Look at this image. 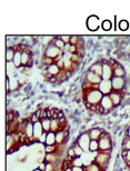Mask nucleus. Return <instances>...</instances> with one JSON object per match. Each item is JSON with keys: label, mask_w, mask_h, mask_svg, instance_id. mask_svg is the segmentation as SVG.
<instances>
[{"label": "nucleus", "mask_w": 130, "mask_h": 171, "mask_svg": "<svg viewBox=\"0 0 130 171\" xmlns=\"http://www.w3.org/2000/svg\"><path fill=\"white\" fill-rule=\"evenodd\" d=\"M30 62H31L30 52L28 50H24L22 51V55H21V64H22L24 67H26V66H29Z\"/></svg>", "instance_id": "a211bd4d"}, {"label": "nucleus", "mask_w": 130, "mask_h": 171, "mask_svg": "<svg viewBox=\"0 0 130 171\" xmlns=\"http://www.w3.org/2000/svg\"><path fill=\"white\" fill-rule=\"evenodd\" d=\"M104 132V130L99 127H95V128H91L88 133H89V137H90V139L91 140H99L100 137H101V134Z\"/></svg>", "instance_id": "ddd939ff"}, {"label": "nucleus", "mask_w": 130, "mask_h": 171, "mask_svg": "<svg viewBox=\"0 0 130 171\" xmlns=\"http://www.w3.org/2000/svg\"><path fill=\"white\" fill-rule=\"evenodd\" d=\"M112 91H122L126 86V80L124 78H119V77H112L111 79Z\"/></svg>", "instance_id": "0eeeda50"}, {"label": "nucleus", "mask_w": 130, "mask_h": 171, "mask_svg": "<svg viewBox=\"0 0 130 171\" xmlns=\"http://www.w3.org/2000/svg\"><path fill=\"white\" fill-rule=\"evenodd\" d=\"M21 55H22V51L17 49L16 53H15V58H13V62L16 66V68H20L22 66V64H21Z\"/></svg>", "instance_id": "4be33fe9"}, {"label": "nucleus", "mask_w": 130, "mask_h": 171, "mask_svg": "<svg viewBox=\"0 0 130 171\" xmlns=\"http://www.w3.org/2000/svg\"><path fill=\"white\" fill-rule=\"evenodd\" d=\"M102 80H111L113 77V68L108 61H102Z\"/></svg>", "instance_id": "423d86ee"}, {"label": "nucleus", "mask_w": 130, "mask_h": 171, "mask_svg": "<svg viewBox=\"0 0 130 171\" xmlns=\"http://www.w3.org/2000/svg\"><path fill=\"white\" fill-rule=\"evenodd\" d=\"M62 127H63V126L60 123V121L58 120V119H51V128H50V131H52V132H58V131L62 130Z\"/></svg>", "instance_id": "aec40b11"}, {"label": "nucleus", "mask_w": 130, "mask_h": 171, "mask_svg": "<svg viewBox=\"0 0 130 171\" xmlns=\"http://www.w3.org/2000/svg\"><path fill=\"white\" fill-rule=\"evenodd\" d=\"M6 89H7V91H10V80H9V79H7Z\"/></svg>", "instance_id": "de8ad7c7"}, {"label": "nucleus", "mask_w": 130, "mask_h": 171, "mask_svg": "<svg viewBox=\"0 0 130 171\" xmlns=\"http://www.w3.org/2000/svg\"><path fill=\"white\" fill-rule=\"evenodd\" d=\"M129 161H130V150H128V151H127V157L124 158V162L128 163Z\"/></svg>", "instance_id": "49530a36"}, {"label": "nucleus", "mask_w": 130, "mask_h": 171, "mask_svg": "<svg viewBox=\"0 0 130 171\" xmlns=\"http://www.w3.org/2000/svg\"><path fill=\"white\" fill-rule=\"evenodd\" d=\"M46 153H57V145L56 146H44Z\"/></svg>", "instance_id": "f704fd0d"}, {"label": "nucleus", "mask_w": 130, "mask_h": 171, "mask_svg": "<svg viewBox=\"0 0 130 171\" xmlns=\"http://www.w3.org/2000/svg\"><path fill=\"white\" fill-rule=\"evenodd\" d=\"M42 64H46L47 67H49L50 64H55V60H54V59H51V58H48V57H46V56H43V58H42Z\"/></svg>", "instance_id": "e433bc0d"}, {"label": "nucleus", "mask_w": 130, "mask_h": 171, "mask_svg": "<svg viewBox=\"0 0 130 171\" xmlns=\"http://www.w3.org/2000/svg\"><path fill=\"white\" fill-rule=\"evenodd\" d=\"M72 171H86L83 167H72Z\"/></svg>", "instance_id": "a18cd8bd"}, {"label": "nucleus", "mask_w": 130, "mask_h": 171, "mask_svg": "<svg viewBox=\"0 0 130 171\" xmlns=\"http://www.w3.org/2000/svg\"><path fill=\"white\" fill-rule=\"evenodd\" d=\"M56 132L49 131L47 134V141L44 146H56Z\"/></svg>", "instance_id": "412c9836"}, {"label": "nucleus", "mask_w": 130, "mask_h": 171, "mask_svg": "<svg viewBox=\"0 0 130 171\" xmlns=\"http://www.w3.org/2000/svg\"><path fill=\"white\" fill-rule=\"evenodd\" d=\"M101 28H102L104 30H106V31H109L112 28V22L108 19L104 20V21L101 22Z\"/></svg>", "instance_id": "7c9ffc66"}, {"label": "nucleus", "mask_w": 130, "mask_h": 171, "mask_svg": "<svg viewBox=\"0 0 130 171\" xmlns=\"http://www.w3.org/2000/svg\"><path fill=\"white\" fill-rule=\"evenodd\" d=\"M124 76H126V70L121 64H118L116 67H113V77L124 78Z\"/></svg>", "instance_id": "f3484780"}, {"label": "nucleus", "mask_w": 130, "mask_h": 171, "mask_svg": "<svg viewBox=\"0 0 130 171\" xmlns=\"http://www.w3.org/2000/svg\"><path fill=\"white\" fill-rule=\"evenodd\" d=\"M15 53H16V49H13V47H8L6 51V59L7 62H13V58H15Z\"/></svg>", "instance_id": "5701e85b"}, {"label": "nucleus", "mask_w": 130, "mask_h": 171, "mask_svg": "<svg viewBox=\"0 0 130 171\" xmlns=\"http://www.w3.org/2000/svg\"><path fill=\"white\" fill-rule=\"evenodd\" d=\"M67 156H68L70 159L76 158V153H74V148H72V147H71L70 149H68V153H67Z\"/></svg>", "instance_id": "37998d69"}, {"label": "nucleus", "mask_w": 130, "mask_h": 171, "mask_svg": "<svg viewBox=\"0 0 130 171\" xmlns=\"http://www.w3.org/2000/svg\"><path fill=\"white\" fill-rule=\"evenodd\" d=\"M89 151L90 152H99V142L98 140H91L89 145Z\"/></svg>", "instance_id": "a878e982"}, {"label": "nucleus", "mask_w": 130, "mask_h": 171, "mask_svg": "<svg viewBox=\"0 0 130 171\" xmlns=\"http://www.w3.org/2000/svg\"><path fill=\"white\" fill-rule=\"evenodd\" d=\"M54 44L56 46L57 48H59L61 51L65 50V47H66V44L62 41L61 39H59V38H56V39H54Z\"/></svg>", "instance_id": "c756f323"}, {"label": "nucleus", "mask_w": 130, "mask_h": 171, "mask_svg": "<svg viewBox=\"0 0 130 171\" xmlns=\"http://www.w3.org/2000/svg\"><path fill=\"white\" fill-rule=\"evenodd\" d=\"M109 161H110V152L105 151L97 152V154L95 157V160H93V162H96L104 171H105V169L109 165Z\"/></svg>", "instance_id": "f03ea898"}, {"label": "nucleus", "mask_w": 130, "mask_h": 171, "mask_svg": "<svg viewBox=\"0 0 130 171\" xmlns=\"http://www.w3.org/2000/svg\"><path fill=\"white\" fill-rule=\"evenodd\" d=\"M40 122H41V126H42V128H43V131L49 132L50 128H51V119L47 118V119H43V120H41Z\"/></svg>", "instance_id": "bb28decb"}, {"label": "nucleus", "mask_w": 130, "mask_h": 171, "mask_svg": "<svg viewBox=\"0 0 130 171\" xmlns=\"http://www.w3.org/2000/svg\"><path fill=\"white\" fill-rule=\"evenodd\" d=\"M127 136H128V137L130 138V127H129V129L127 130Z\"/></svg>", "instance_id": "09e8293b"}, {"label": "nucleus", "mask_w": 130, "mask_h": 171, "mask_svg": "<svg viewBox=\"0 0 130 171\" xmlns=\"http://www.w3.org/2000/svg\"><path fill=\"white\" fill-rule=\"evenodd\" d=\"M85 170L86 171H104L96 162H91L90 165H88L86 168H85Z\"/></svg>", "instance_id": "c85d7f7f"}, {"label": "nucleus", "mask_w": 130, "mask_h": 171, "mask_svg": "<svg viewBox=\"0 0 130 171\" xmlns=\"http://www.w3.org/2000/svg\"><path fill=\"white\" fill-rule=\"evenodd\" d=\"M99 26H101V24L99 22V18L97 16H90L88 19H87V27L89 30L95 31L99 28Z\"/></svg>", "instance_id": "9b49d317"}, {"label": "nucleus", "mask_w": 130, "mask_h": 171, "mask_svg": "<svg viewBox=\"0 0 130 171\" xmlns=\"http://www.w3.org/2000/svg\"><path fill=\"white\" fill-rule=\"evenodd\" d=\"M44 171H56L55 165L50 163V162H46V169H44Z\"/></svg>", "instance_id": "79ce46f5"}, {"label": "nucleus", "mask_w": 130, "mask_h": 171, "mask_svg": "<svg viewBox=\"0 0 130 171\" xmlns=\"http://www.w3.org/2000/svg\"><path fill=\"white\" fill-rule=\"evenodd\" d=\"M72 148H74V153H76V157H82V156L85 154V151H83V150H82V148L78 145V142H77V141H76L74 145H72Z\"/></svg>", "instance_id": "393cba45"}, {"label": "nucleus", "mask_w": 130, "mask_h": 171, "mask_svg": "<svg viewBox=\"0 0 130 171\" xmlns=\"http://www.w3.org/2000/svg\"><path fill=\"white\" fill-rule=\"evenodd\" d=\"M47 134H48V132L44 131V132L40 136V138L38 139V142H40L41 145H46V141H47Z\"/></svg>", "instance_id": "58836bf2"}, {"label": "nucleus", "mask_w": 130, "mask_h": 171, "mask_svg": "<svg viewBox=\"0 0 130 171\" xmlns=\"http://www.w3.org/2000/svg\"><path fill=\"white\" fill-rule=\"evenodd\" d=\"M10 80V91L15 90V89L18 88V79L17 78H13V79H9Z\"/></svg>", "instance_id": "c9c22d12"}, {"label": "nucleus", "mask_w": 130, "mask_h": 171, "mask_svg": "<svg viewBox=\"0 0 130 171\" xmlns=\"http://www.w3.org/2000/svg\"><path fill=\"white\" fill-rule=\"evenodd\" d=\"M101 91V93L104 96H109L112 92V86H111V80H102L99 83V88Z\"/></svg>", "instance_id": "1a4fd4ad"}, {"label": "nucleus", "mask_w": 130, "mask_h": 171, "mask_svg": "<svg viewBox=\"0 0 130 171\" xmlns=\"http://www.w3.org/2000/svg\"><path fill=\"white\" fill-rule=\"evenodd\" d=\"M29 120H30L32 123H36V122H39V121H40V118H39V116H38L36 112H33V114L30 116Z\"/></svg>", "instance_id": "4c0bfd02"}, {"label": "nucleus", "mask_w": 130, "mask_h": 171, "mask_svg": "<svg viewBox=\"0 0 130 171\" xmlns=\"http://www.w3.org/2000/svg\"><path fill=\"white\" fill-rule=\"evenodd\" d=\"M38 169H40L41 171H44V169H46V162H39Z\"/></svg>", "instance_id": "c03bdc74"}, {"label": "nucleus", "mask_w": 130, "mask_h": 171, "mask_svg": "<svg viewBox=\"0 0 130 171\" xmlns=\"http://www.w3.org/2000/svg\"><path fill=\"white\" fill-rule=\"evenodd\" d=\"M33 171H41V170H40V169H38V168H37V169H35Z\"/></svg>", "instance_id": "3c124183"}, {"label": "nucleus", "mask_w": 130, "mask_h": 171, "mask_svg": "<svg viewBox=\"0 0 130 171\" xmlns=\"http://www.w3.org/2000/svg\"><path fill=\"white\" fill-rule=\"evenodd\" d=\"M99 105L104 108V110L106 111V114L110 112L112 109L115 108V106H113V103H112L111 99H110V97H109V96H104Z\"/></svg>", "instance_id": "9d476101"}, {"label": "nucleus", "mask_w": 130, "mask_h": 171, "mask_svg": "<svg viewBox=\"0 0 130 171\" xmlns=\"http://www.w3.org/2000/svg\"><path fill=\"white\" fill-rule=\"evenodd\" d=\"M86 81L92 86H99V83L102 81V78L96 73H93L92 71L88 70L86 73Z\"/></svg>", "instance_id": "6e6552de"}, {"label": "nucleus", "mask_w": 130, "mask_h": 171, "mask_svg": "<svg viewBox=\"0 0 130 171\" xmlns=\"http://www.w3.org/2000/svg\"><path fill=\"white\" fill-rule=\"evenodd\" d=\"M127 165H129V167H130V161H129V162H128V163H127Z\"/></svg>", "instance_id": "603ef678"}, {"label": "nucleus", "mask_w": 130, "mask_h": 171, "mask_svg": "<svg viewBox=\"0 0 130 171\" xmlns=\"http://www.w3.org/2000/svg\"><path fill=\"white\" fill-rule=\"evenodd\" d=\"M99 142V151H105V152H111L112 149V141L111 138L108 133H106L105 131L102 132L100 139L98 140Z\"/></svg>", "instance_id": "7ed1b4c3"}, {"label": "nucleus", "mask_w": 130, "mask_h": 171, "mask_svg": "<svg viewBox=\"0 0 130 171\" xmlns=\"http://www.w3.org/2000/svg\"><path fill=\"white\" fill-rule=\"evenodd\" d=\"M122 150H130V138L128 136H126L122 141Z\"/></svg>", "instance_id": "473e14b6"}, {"label": "nucleus", "mask_w": 130, "mask_h": 171, "mask_svg": "<svg viewBox=\"0 0 130 171\" xmlns=\"http://www.w3.org/2000/svg\"><path fill=\"white\" fill-rule=\"evenodd\" d=\"M62 53H63V51H61L59 48H57L54 44H49V46L46 48V51H44V56L48 57V58H51V59H54L55 62H56L58 59L62 58Z\"/></svg>", "instance_id": "20e7f679"}, {"label": "nucleus", "mask_w": 130, "mask_h": 171, "mask_svg": "<svg viewBox=\"0 0 130 171\" xmlns=\"http://www.w3.org/2000/svg\"><path fill=\"white\" fill-rule=\"evenodd\" d=\"M71 165L72 167H83V160L81 159V157H76L74 159H72Z\"/></svg>", "instance_id": "2f4dec72"}, {"label": "nucleus", "mask_w": 130, "mask_h": 171, "mask_svg": "<svg viewBox=\"0 0 130 171\" xmlns=\"http://www.w3.org/2000/svg\"><path fill=\"white\" fill-rule=\"evenodd\" d=\"M59 39H61L62 41L65 42L66 44H70V39H71V36H67V35H63V36H60V37H58Z\"/></svg>", "instance_id": "ea45409f"}, {"label": "nucleus", "mask_w": 130, "mask_h": 171, "mask_svg": "<svg viewBox=\"0 0 130 171\" xmlns=\"http://www.w3.org/2000/svg\"><path fill=\"white\" fill-rule=\"evenodd\" d=\"M65 171H72V167H71V168H68V169H66Z\"/></svg>", "instance_id": "8fccbe9b"}, {"label": "nucleus", "mask_w": 130, "mask_h": 171, "mask_svg": "<svg viewBox=\"0 0 130 171\" xmlns=\"http://www.w3.org/2000/svg\"><path fill=\"white\" fill-rule=\"evenodd\" d=\"M15 114H13V111H8L7 112V125H10V123H13V121H15Z\"/></svg>", "instance_id": "72a5a7b5"}, {"label": "nucleus", "mask_w": 130, "mask_h": 171, "mask_svg": "<svg viewBox=\"0 0 130 171\" xmlns=\"http://www.w3.org/2000/svg\"><path fill=\"white\" fill-rule=\"evenodd\" d=\"M90 137H89V133L88 132H83L81 133L80 136H79V138L77 139V142H78V145L82 148V150L85 152H88L89 151V145H90Z\"/></svg>", "instance_id": "39448f33"}, {"label": "nucleus", "mask_w": 130, "mask_h": 171, "mask_svg": "<svg viewBox=\"0 0 130 171\" xmlns=\"http://www.w3.org/2000/svg\"><path fill=\"white\" fill-rule=\"evenodd\" d=\"M43 132L44 131H43V128L41 126V122L40 121L33 123V139H35V141H38V139L40 138V136Z\"/></svg>", "instance_id": "4468645a"}, {"label": "nucleus", "mask_w": 130, "mask_h": 171, "mask_svg": "<svg viewBox=\"0 0 130 171\" xmlns=\"http://www.w3.org/2000/svg\"><path fill=\"white\" fill-rule=\"evenodd\" d=\"M104 95L99 89H89L85 90V101L91 105H99Z\"/></svg>", "instance_id": "f257e3e1"}, {"label": "nucleus", "mask_w": 130, "mask_h": 171, "mask_svg": "<svg viewBox=\"0 0 130 171\" xmlns=\"http://www.w3.org/2000/svg\"><path fill=\"white\" fill-rule=\"evenodd\" d=\"M44 161L55 165L57 161H58V156H57V153H46V156H44Z\"/></svg>", "instance_id": "b1692460"}, {"label": "nucleus", "mask_w": 130, "mask_h": 171, "mask_svg": "<svg viewBox=\"0 0 130 171\" xmlns=\"http://www.w3.org/2000/svg\"><path fill=\"white\" fill-rule=\"evenodd\" d=\"M29 119V118H28ZM24 133L26 134L27 138H29L31 141H33V123L30 120H28V123L26 125L25 129H24Z\"/></svg>", "instance_id": "2eb2a0df"}, {"label": "nucleus", "mask_w": 130, "mask_h": 171, "mask_svg": "<svg viewBox=\"0 0 130 171\" xmlns=\"http://www.w3.org/2000/svg\"><path fill=\"white\" fill-rule=\"evenodd\" d=\"M102 62H96V64H93L91 67H90V71H92L93 73H96V75H98V76H102Z\"/></svg>", "instance_id": "6ab92c4d"}, {"label": "nucleus", "mask_w": 130, "mask_h": 171, "mask_svg": "<svg viewBox=\"0 0 130 171\" xmlns=\"http://www.w3.org/2000/svg\"><path fill=\"white\" fill-rule=\"evenodd\" d=\"M118 29H120L121 31H126L129 29V21L128 20H120L118 24Z\"/></svg>", "instance_id": "cd10ccee"}, {"label": "nucleus", "mask_w": 130, "mask_h": 171, "mask_svg": "<svg viewBox=\"0 0 130 171\" xmlns=\"http://www.w3.org/2000/svg\"><path fill=\"white\" fill-rule=\"evenodd\" d=\"M110 97V99H111L112 103H113V106L115 107H117L119 106L121 101H122V91L120 92V91H112L111 93L109 95Z\"/></svg>", "instance_id": "f8f14e48"}, {"label": "nucleus", "mask_w": 130, "mask_h": 171, "mask_svg": "<svg viewBox=\"0 0 130 171\" xmlns=\"http://www.w3.org/2000/svg\"><path fill=\"white\" fill-rule=\"evenodd\" d=\"M60 70L61 69H60L56 64H50L49 67H47V72L52 77L59 76V75H60Z\"/></svg>", "instance_id": "dca6fc26"}, {"label": "nucleus", "mask_w": 130, "mask_h": 171, "mask_svg": "<svg viewBox=\"0 0 130 171\" xmlns=\"http://www.w3.org/2000/svg\"><path fill=\"white\" fill-rule=\"evenodd\" d=\"M79 40H80V37H78V36H71V39H70V44H74V46H77V44H79Z\"/></svg>", "instance_id": "a19ab883"}]
</instances>
